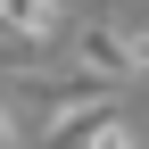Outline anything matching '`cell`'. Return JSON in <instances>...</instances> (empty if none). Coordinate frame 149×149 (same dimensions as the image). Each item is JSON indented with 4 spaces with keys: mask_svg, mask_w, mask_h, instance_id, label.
Masks as SVG:
<instances>
[{
    "mask_svg": "<svg viewBox=\"0 0 149 149\" xmlns=\"http://www.w3.org/2000/svg\"><path fill=\"white\" fill-rule=\"evenodd\" d=\"M66 33V0H0V66H25V50Z\"/></svg>",
    "mask_w": 149,
    "mask_h": 149,
    "instance_id": "1",
    "label": "cell"
},
{
    "mask_svg": "<svg viewBox=\"0 0 149 149\" xmlns=\"http://www.w3.org/2000/svg\"><path fill=\"white\" fill-rule=\"evenodd\" d=\"M74 66L100 74V83H124V74H133V25H116V17L74 25Z\"/></svg>",
    "mask_w": 149,
    "mask_h": 149,
    "instance_id": "2",
    "label": "cell"
},
{
    "mask_svg": "<svg viewBox=\"0 0 149 149\" xmlns=\"http://www.w3.org/2000/svg\"><path fill=\"white\" fill-rule=\"evenodd\" d=\"M133 83H149V17L133 25Z\"/></svg>",
    "mask_w": 149,
    "mask_h": 149,
    "instance_id": "3",
    "label": "cell"
},
{
    "mask_svg": "<svg viewBox=\"0 0 149 149\" xmlns=\"http://www.w3.org/2000/svg\"><path fill=\"white\" fill-rule=\"evenodd\" d=\"M17 133H25V124H17V108L0 100V149H17Z\"/></svg>",
    "mask_w": 149,
    "mask_h": 149,
    "instance_id": "4",
    "label": "cell"
}]
</instances>
